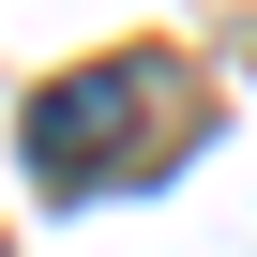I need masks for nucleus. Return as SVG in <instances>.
<instances>
[{"label": "nucleus", "instance_id": "nucleus-1", "mask_svg": "<svg viewBox=\"0 0 257 257\" xmlns=\"http://www.w3.org/2000/svg\"><path fill=\"white\" fill-rule=\"evenodd\" d=\"M16 152H31V182H61V197H121V182H152V167L182 152V76H167V61L46 76L31 121H16Z\"/></svg>", "mask_w": 257, "mask_h": 257}]
</instances>
